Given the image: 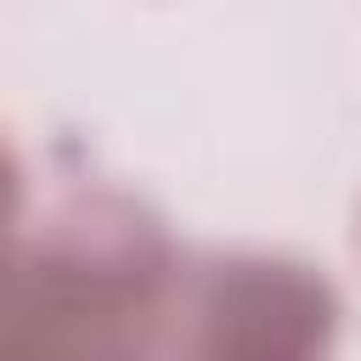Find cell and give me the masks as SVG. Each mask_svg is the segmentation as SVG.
<instances>
[{"label":"cell","instance_id":"cell-1","mask_svg":"<svg viewBox=\"0 0 361 361\" xmlns=\"http://www.w3.org/2000/svg\"><path fill=\"white\" fill-rule=\"evenodd\" d=\"M169 248L130 203L85 197L45 237L0 243V361H147Z\"/></svg>","mask_w":361,"mask_h":361},{"label":"cell","instance_id":"cell-3","mask_svg":"<svg viewBox=\"0 0 361 361\" xmlns=\"http://www.w3.org/2000/svg\"><path fill=\"white\" fill-rule=\"evenodd\" d=\"M11 209H17V169H11V158H6V147H0V243H6Z\"/></svg>","mask_w":361,"mask_h":361},{"label":"cell","instance_id":"cell-2","mask_svg":"<svg viewBox=\"0 0 361 361\" xmlns=\"http://www.w3.org/2000/svg\"><path fill=\"white\" fill-rule=\"evenodd\" d=\"M333 293L316 271L288 259H220L203 271L180 361H327Z\"/></svg>","mask_w":361,"mask_h":361}]
</instances>
